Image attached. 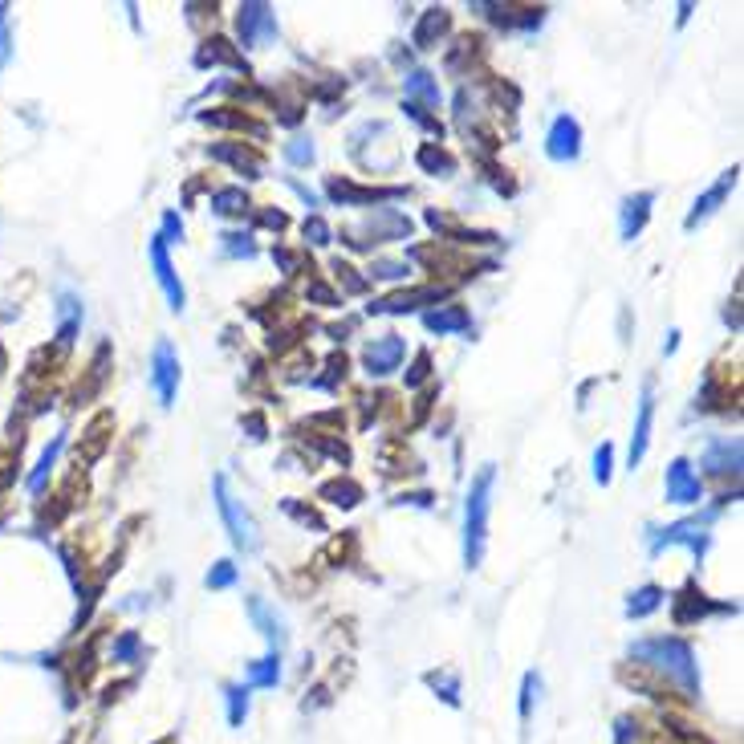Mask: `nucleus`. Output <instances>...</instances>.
<instances>
[{"mask_svg":"<svg viewBox=\"0 0 744 744\" xmlns=\"http://www.w3.org/2000/svg\"><path fill=\"white\" fill-rule=\"evenodd\" d=\"M285 159H289L293 167L314 163V143H309V139H293V143H285Z\"/></svg>","mask_w":744,"mask_h":744,"instance_id":"obj_39","label":"nucleus"},{"mask_svg":"<svg viewBox=\"0 0 744 744\" xmlns=\"http://www.w3.org/2000/svg\"><path fill=\"white\" fill-rule=\"evenodd\" d=\"M651 419H655V391H651V383H647V387H643V399H639L635 436H631V468H639L643 456H647V444H651Z\"/></svg>","mask_w":744,"mask_h":744,"instance_id":"obj_14","label":"nucleus"},{"mask_svg":"<svg viewBox=\"0 0 744 744\" xmlns=\"http://www.w3.org/2000/svg\"><path fill=\"white\" fill-rule=\"evenodd\" d=\"M244 423H248V431H253V440H265V419L261 415H248Z\"/></svg>","mask_w":744,"mask_h":744,"instance_id":"obj_50","label":"nucleus"},{"mask_svg":"<svg viewBox=\"0 0 744 744\" xmlns=\"http://www.w3.org/2000/svg\"><path fill=\"white\" fill-rule=\"evenodd\" d=\"M9 57H13V33H9L5 21H0V70L9 66Z\"/></svg>","mask_w":744,"mask_h":744,"instance_id":"obj_47","label":"nucleus"},{"mask_svg":"<svg viewBox=\"0 0 744 744\" xmlns=\"http://www.w3.org/2000/svg\"><path fill=\"white\" fill-rule=\"evenodd\" d=\"M663 484H667V501H671V505H696L700 492H704V488H700V476L692 472L688 460H671Z\"/></svg>","mask_w":744,"mask_h":744,"instance_id":"obj_10","label":"nucleus"},{"mask_svg":"<svg viewBox=\"0 0 744 744\" xmlns=\"http://www.w3.org/2000/svg\"><path fill=\"white\" fill-rule=\"evenodd\" d=\"M671 610H675V623H679V627H688V623H696V618H704V614H712V610H724V606H712L704 594H696V586H688L684 594L675 598Z\"/></svg>","mask_w":744,"mask_h":744,"instance_id":"obj_21","label":"nucleus"},{"mask_svg":"<svg viewBox=\"0 0 744 744\" xmlns=\"http://www.w3.org/2000/svg\"><path fill=\"white\" fill-rule=\"evenodd\" d=\"M265 224H269V228H277V232H281V228H285V216H281V212H265Z\"/></svg>","mask_w":744,"mask_h":744,"instance_id":"obj_51","label":"nucleus"},{"mask_svg":"<svg viewBox=\"0 0 744 744\" xmlns=\"http://www.w3.org/2000/svg\"><path fill=\"white\" fill-rule=\"evenodd\" d=\"M212 212L216 216H244L248 212V196L240 188H224V192L212 196Z\"/></svg>","mask_w":744,"mask_h":744,"instance_id":"obj_30","label":"nucleus"},{"mask_svg":"<svg viewBox=\"0 0 744 744\" xmlns=\"http://www.w3.org/2000/svg\"><path fill=\"white\" fill-rule=\"evenodd\" d=\"M411 269H407V261H375L370 265V277H379V281H403Z\"/></svg>","mask_w":744,"mask_h":744,"instance_id":"obj_38","label":"nucleus"},{"mask_svg":"<svg viewBox=\"0 0 744 744\" xmlns=\"http://www.w3.org/2000/svg\"><path fill=\"white\" fill-rule=\"evenodd\" d=\"M427 375H431V358H427V354H419V358H415V366L407 370V387H419Z\"/></svg>","mask_w":744,"mask_h":744,"instance_id":"obj_43","label":"nucleus"},{"mask_svg":"<svg viewBox=\"0 0 744 744\" xmlns=\"http://www.w3.org/2000/svg\"><path fill=\"white\" fill-rule=\"evenodd\" d=\"M651 204H655V192H639V196H627L623 200V216H618V228H623V240H635L651 216Z\"/></svg>","mask_w":744,"mask_h":744,"instance_id":"obj_16","label":"nucleus"},{"mask_svg":"<svg viewBox=\"0 0 744 744\" xmlns=\"http://www.w3.org/2000/svg\"><path fill=\"white\" fill-rule=\"evenodd\" d=\"M208 61H228V66H244V61L228 49V41H220V37H212L208 49H200V66H208Z\"/></svg>","mask_w":744,"mask_h":744,"instance_id":"obj_35","label":"nucleus"},{"mask_svg":"<svg viewBox=\"0 0 744 744\" xmlns=\"http://www.w3.org/2000/svg\"><path fill=\"white\" fill-rule=\"evenodd\" d=\"M236 582V566L232 562H216L212 570H208V586L212 590H224V586H232Z\"/></svg>","mask_w":744,"mask_h":744,"instance_id":"obj_41","label":"nucleus"},{"mask_svg":"<svg viewBox=\"0 0 744 744\" xmlns=\"http://www.w3.org/2000/svg\"><path fill=\"white\" fill-rule=\"evenodd\" d=\"M704 468L712 476H736L740 472V444L736 440H712L704 452Z\"/></svg>","mask_w":744,"mask_h":744,"instance_id":"obj_17","label":"nucleus"},{"mask_svg":"<svg viewBox=\"0 0 744 744\" xmlns=\"http://www.w3.org/2000/svg\"><path fill=\"white\" fill-rule=\"evenodd\" d=\"M216 509H220V517H224L228 537L236 541V549H248V553H253V549L261 545L253 517H248V513H244V505H240L236 496L228 492V480H224V476H216Z\"/></svg>","mask_w":744,"mask_h":744,"instance_id":"obj_3","label":"nucleus"},{"mask_svg":"<svg viewBox=\"0 0 744 744\" xmlns=\"http://www.w3.org/2000/svg\"><path fill=\"white\" fill-rule=\"evenodd\" d=\"M736 175H740V167H728V171H724V175L712 183V188H708V192H704V196L692 204V212H688V220H684V228H688V232H696V228H700L708 216H716V208H720V204L728 200V192L736 188Z\"/></svg>","mask_w":744,"mask_h":744,"instance_id":"obj_9","label":"nucleus"},{"mask_svg":"<svg viewBox=\"0 0 744 744\" xmlns=\"http://www.w3.org/2000/svg\"><path fill=\"white\" fill-rule=\"evenodd\" d=\"M309 297H314V301H322V305H342V301H338V293H334V289H326L322 281H314V285H309Z\"/></svg>","mask_w":744,"mask_h":744,"instance_id":"obj_49","label":"nucleus"},{"mask_svg":"<svg viewBox=\"0 0 744 744\" xmlns=\"http://www.w3.org/2000/svg\"><path fill=\"white\" fill-rule=\"evenodd\" d=\"M285 509H289V513H293V517L301 521V525H314V529H322V517H318L314 509H297L293 501H285Z\"/></svg>","mask_w":744,"mask_h":744,"instance_id":"obj_48","label":"nucleus"},{"mask_svg":"<svg viewBox=\"0 0 744 744\" xmlns=\"http://www.w3.org/2000/svg\"><path fill=\"white\" fill-rule=\"evenodd\" d=\"M78 326H82V305H78V297H74V293H61V301H57V346H61V350L74 346Z\"/></svg>","mask_w":744,"mask_h":744,"instance_id":"obj_20","label":"nucleus"},{"mask_svg":"<svg viewBox=\"0 0 744 744\" xmlns=\"http://www.w3.org/2000/svg\"><path fill=\"white\" fill-rule=\"evenodd\" d=\"M330 200L338 204H375V200H395L399 192H379V188H354V183H342V179H330Z\"/></svg>","mask_w":744,"mask_h":744,"instance_id":"obj_22","label":"nucleus"},{"mask_svg":"<svg viewBox=\"0 0 744 744\" xmlns=\"http://www.w3.org/2000/svg\"><path fill=\"white\" fill-rule=\"evenodd\" d=\"M440 297H444V289H411V293H395V297H383V301H375L370 305V314H411V309H419L423 301H436L440 305Z\"/></svg>","mask_w":744,"mask_h":744,"instance_id":"obj_15","label":"nucleus"},{"mask_svg":"<svg viewBox=\"0 0 744 744\" xmlns=\"http://www.w3.org/2000/svg\"><path fill=\"white\" fill-rule=\"evenodd\" d=\"M537 692H541V679L529 671V675H525V684H521V720L533 716V700H537Z\"/></svg>","mask_w":744,"mask_h":744,"instance_id":"obj_40","label":"nucleus"},{"mask_svg":"<svg viewBox=\"0 0 744 744\" xmlns=\"http://www.w3.org/2000/svg\"><path fill=\"white\" fill-rule=\"evenodd\" d=\"M423 326L431 334H460L472 326V318L464 305H440V309H431V314H423Z\"/></svg>","mask_w":744,"mask_h":744,"instance_id":"obj_18","label":"nucleus"},{"mask_svg":"<svg viewBox=\"0 0 744 744\" xmlns=\"http://www.w3.org/2000/svg\"><path fill=\"white\" fill-rule=\"evenodd\" d=\"M61 444H66V431H61V436H57V440H53V444H49V448L41 452V464H37V472L29 476V488H33V492H37V488L45 484V476H49V468H53V460H57V452H61Z\"/></svg>","mask_w":744,"mask_h":744,"instance_id":"obj_33","label":"nucleus"},{"mask_svg":"<svg viewBox=\"0 0 744 744\" xmlns=\"http://www.w3.org/2000/svg\"><path fill=\"white\" fill-rule=\"evenodd\" d=\"M248 614H253V623L261 627V635H265V639H269L273 647H281V643H285V631H281V618H277V614H273V610L265 606V598H257V594H253V598H248Z\"/></svg>","mask_w":744,"mask_h":744,"instance_id":"obj_25","label":"nucleus"},{"mask_svg":"<svg viewBox=\"0 0 744 744\" xmlns=\"http://www.w3.org/2000/svg\"><path fill=\"white\" fill-rule=\"evenodd\" d=\"M224 700H228V724L232 728H240L244 724V716H248V688H224Z\"/></svg>","mask_w":744,"mask_h":744,"instance_id":"obj_32","label":"nucleus"},{"mask_svg":"<svg viewBox=\"0 0 744 744\" xmlns=\"http://www.w3.org/2000/svg\"><path fill=\"white\" fill-rule=\"evenodd\" d=\"M159 240H163V244H167V240H183V220H179L175 212L163 216V232H159Z\"/></svg>","mask_w":744,"mask_h":744,"instance_id":"obj_44","label":"nucleus"},{"mask_svg":"<svg viewBox=\"0 0 744 744\" xmlns=\"http://www.w3.org/2000/svg\"><path fill=\"white\" fill-rule=\"evenodd\" d=\"M334 273H338V281H346V289H350V293H362V289H366V281H362V277H354V269H350V265L334 261Z\"/></svg>","mask_w":744,"mask_h":744,"instance_id":"obj_45","label":"nucleus"},{"mask_svg":"<svg viewBox=\"0 0 744 744\" xmlns=\"http://www.w3.org/2000/svg\"><path fill=\"white\" fill-rule=\"evenodd\" d=\"M151 387H155V395H159L163 407L175 403V391H179V358H175V350H171L167 338H159L155 342V354H151Z\"/></svg>","mask_w":744,"mask_h":744,"instance_id":"obj_5","label":"nucleus"},{"mask_svg":"<svg viewBox=\"0 0 744 744\" xmlns=\"http://www.w3.org/2000/svg\"><path fill=\"white\" fill-rule=\"evenodd\" d=\"M610 460H614V452H610V444H602L594 452V480L598 484H610Z\"/></svg>","mask_w":744,"mask_h":744,"instance_id":"obj_42","label":"nucleus"},{"mask_svg":"<svg viewBox=\"0 0 744 744\" xmlns=\"http://www.w3.org/2000/svg\"><path fill=\"white\" fill-rule=\"evenodd\" d=\"M492 484L496 468L484 464L468 488V505H464V566L476 570L484 562V541H488V505H492Z\"/></svg>","mask_w":744,"mask_h":744,"instance_id":"obj_2","label":"nucleus"},{"mask_svg":"<svg viewBox=\"0 0 744 744\" xmlns=\"http://www.w3.org/2000/svg\"><path fill=\"white\" fill-rule=\"evenodd\" d=\"M204 122H216V127H240V131H253V135H265L261 127H253V122H248L244 114H228V110H204L200 114Z\"/></svg>","mask_w":744,"mask_h":744,"instance_id":"obj_34","label":"nucleus"},{"mask_svg":"<svg viewBox=\"0 0 744 744\" xmlns=\"http://www.w3.org/2000/svg\"><path fill=\"white\" fill-rule=\"evenodd\" d=\"M403 86H407V98H415V106H423V110H436L440 106V86L431 82L427 70H411L403 78Z\"/></svg>","mask_w":744,"mask_h":744,"instance_id":"obj_23","label":"nucleus"},{"mask_svg":"<svg viewBox=\"0 0 744 744\" xmlns=\"http://www.w3.org/2000/svg\"><path fill=\"white\" fill-rule=\"evenodd\" d=\"M415 163H419L423 171H431V175H444V179L456 171V159H452L448 151H440L436 143H423L419 155H415Z\"/></svg>","mask_w":744,"mask_h":744,"instance_id":"obj_27","label":"nucleus"},{"mask_svg":"<svg viewBox=\"0 0 744 744\" xmlns=\"http://www.w3.org/2000/svg\"><path fill=\"white\" fill-rule=\"evenodd\" d=\"M448 29H452L448 9H427V13L419 17V25H415V49H436L440 37H444Z\"/></svg>","mask_w":744,"mask_h":744,"instance_id":"obj_19","label":"nucleus"},{"mask_svg":"<svg viewBox=\"0 0 744 744\" xmlns=\"http://www.w3.org/2000/svg\"><path fill=\"white\" fill-rule=\"evenodd\" d=\"M663 545H688L696 557L708 549V529L700 525V521H675V525H667V529H659V537H651V549L659 553Z\"/></svg>","mask_w":744,"mask_h":744,"instance_id":"obj_12","label":"nucleus"},{"mask_svg":"<svg viewBox=\"0 0 744 744\" xmlns=\"http://www.w3.org/2000/svg\"><path fill=\"white\" fill-rule=\"evenodd\" d=\"M220 240H224V257H257V244L240 232H224Z\"/></svg>","mask_w":744,"mask_h":744,"instance_id":"obj_36","label":"nucleus"},{"mask_svg":"<svg viewBox=\"0 0 744 744\" xmlns=\"http://www.w3.org/2000/svg\"><path fill=\"white\" fill-rule=\"evenodd\" d=\"M545 155L557 159V163H570L582 155V127L570 118V114H557L553 118V127L545 135Z\"/></svg>","mask_w":744,"mask_h":744,"instance_id":"obj_8","label":"nucleus"},{"mask_svg":"<svg viewBox=\"0 0 744 744\" xmlns=\"http://www.w3.org/2000/svg\"><path fill=\"white\" fill-rule=\"evenodd\" d=\"M403 232H411V220L407 216H399V212H375L362 228H350L346 232V244L370 248V244H379L383 236H403Z\"/></svg>","mask_w":744,"mask_h":744,"instance_id":"obj_7","label":"nucleus"},{"mask_svg":"<svg viewBox=\"0 0 744 744\" xmlns=\"http://www.w3.org/2000/svg\"><path fill=\"white\" fill-rule=\"evenodd\" d=\"M110 423H114L110 411H102V415L90 423V431H86V448H78V464H94V460L106 452V431H110Z\"/></svg>","mask_w":744,"mask_h":744,"instance_id":"obj_24","label":"nucleus"},{"mask_svg":"<svg viewBox=\"0 0 744 744\" xmlns=\"http://www.w3.org/2000/svg\"><path fill=\"white\" fill-rule=\"evenodd\" d=\"M135 651H139V635H122L114 643V659H135Z\"/></svg>","mask_w":744,"mask_h":744,"instance_id":"obj_46","label":"nucleus"},{"mask_svg":"<svg viewBox=\"0 0 744 744\" xmlns=\"http://www.w3.org/2000/svg\"><path fill=\"white\" fill-rule=\"evenodd\" d=\"M663 606V590L659 586H643V590H635L631 598H627V618H647V614H655Z\"/></svg>","mask_w":744,"mask_h":744,"instance_id":"obj_29","label":"nucleus"},{"mask_svg":"<svg viewBox=\"0 0 744 744\" xmlns=\"http://www.w3.org/2000/svg\"><path fill=\"white\" fill-rule=\"evenodd\" d=\"M427 684L436 688V692H444V700H448L452 708H460V679H456L452 671H427Z\"/></svg>","mask_w":744,"mask_h":744,"instance_id":"obj_31","label":"nucleus"},{"mask_svg":"<svg viewBox=\"0 0 744 744\" xmlns=\"http://www.w3.org/2000/svg\"><path fill=\"white\" fill-rule=\"evenodd\" d=\"M208 155L220 159V163H232V167H236L240 175H248V179H261V171H265L261 155H257V151H248L244 143H212Z\"/></svg>","mask_w":744,"mask_h":744,"instance_id":"obj_13","label":"nucleus"},{"mask_svg":"<svg viewBox=\"0 0 744 744\" xmlns=\"http://www.w3.org/2000/svg\"><path fill=\"white\" fill-rule=\"evenodd\" d=\"M236 37L244 49H261L277 37V17L269 5H240L236 13Z\"/></svg>","mask_w":744,"mask_h":744,"instance_id":"obj_4","label":"nucleus"},{"mask_svg":"<svg viewBox=\"0 0 744 744\" xmlns=\"http://www.w3.org/2000/svg\"><path fill=\"white\" fill-rule=\"evenodd\" d=\"M277 679H281V659L265 655V659H257L253 667H248V684L244 688H277Z\"/></svg>","mask_w":744,"mask_h":744,"instance_id":"obj_28","label":"nucleus"},{"mask_svg":"<svg viewBox=\"0 0 744 744\" xmlns=\"http://www.w3.org/2000/svg\"><path fill=\"white\" fill-rule=\"evenodd\" d=\"M631 659H639V667L663 675V679H667V688L675 684L688 700L700 692L696 655H692V647H688L684 639H671V635H663V639H643V643L631 647Z\"/></svg>","mask_w":744,"mask_h":744,"instance_id":"obj_1","label":"nucleus"},{"mask_svg":"<svg viewBox=\"0 0 744 744\" xmlns=\"http://www.w3.org/2000/svg\"><path fill=\"white\" fill-rule=\"evenodd\" d=\"M322 501H330V505H338V509H354L358 501H362V488L354 484V480H330V484H322Z\"/></svg>","mask_w":744,"mask_h":744,"instance_id":"obj_26","label":"nucleus"},{"mask_svg":"<svg viewBox=\"0 0 744 744\" xmlns=\"http://www.w3.org/2000/svg\"><path fill=\"white\" fill-rule=\"evenodd\" d=\"M151 265H155V281L163 285V293H167V305L175 309H183V301H188V293H183V285H179V277H175V265H171V257H167V244L159 240V236H151Z\"/></svg>","mask_w":744,"mask_h":744,"instance_id":"obj_11","label":"nucleus"},{"mask_svg":"<svg viewBox=\"0 0 744 744\" xmlns=\"http://www.w3.org/2000/svg\"><path fill=\"white\" fill-rule=\"evenodd\" d=\"M403 354H407V342L399 334H383V338H375L362 350V366H366L370 379H387L391 370H399Z\"/></svg>","mask_w":744,"mask_h":744,"instance_id":"obj_6","label":"nucleus"},{"mask_svg":"<svg viewBox=\"0 0 744 744\" xmlns=\"http://www.w3.org/2000/svg\"><path fill=\"white\" fill-rule=\"evenodd\" d=\"M301 232H305V240H309V244H318V248H326V244L334 240V232H330V224H326L322 216H309Z\"/></svg>","mask_w":744,"mask_h":744,"instance_id":"obj_37","label":"nucleus"}]
</instances>
